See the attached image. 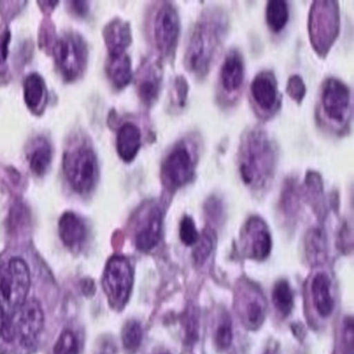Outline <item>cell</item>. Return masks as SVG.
Masks as SVG:
<instances>
[{"label": "cell", "mask_w": 354, "mask_h": 354, "mask_svg": "<svg viewBox=\"0 0 354 354\" xmlns=\"http://www.w3.org/2000/svg\"><path fill=\"white\" fill-rule=\"evenodd\" d=\"M123 347L129 353H136L140 348L143 339V329L139 322L131 319L124 325L122 329Z\"/></svg>", "instance_id": "obj_27"}, {"label": "cell", "mask_w": 354, "mask_h": 354, "mask_svg": "<svg viewBox=\"0 0 354 354\" xmlns=\"http://www.w3.org/2000/svg\"><path fill=\"white\" fill-rule=\"evenodd\" d=\"M241 243L248 257L255 260L266 259L272 248V239L267 223L257 216L248 219L242 230Z\"/></svg>", "instance_id": "obj_16"}, {"label": "cell", "mask_w": 354, "mask_h": 354, "mask_svg": "<svg viewBox=\"0 0 354 354\" xmlns=\"http://www.w3.org/2000/svg\"><path fill=\"white\" fill-rule=\"evenodd\" d=\"M103 39L109 57L124 55L133 42L130 24L120 18L112 20L103 28Z\"/></svg>", "instance_id": "obj_18"}, {"label": "cell", "mask_w": 354, "mask_h": 354, "mask_svg": "<svg viewBox=\"0 0 354 354\" xmlns=\"http://www.w3.org/2000/svg\"><path fill=\"white\" fill-rule=\"evenodd\" d=\"M216 232L213 229L205 228L203 230V234L198 236V241L196 243L195 250H194V259L196 263H203L207 259L209 255L213 250L214 244H216Z\"/></svg>", "instance_id": "obj_28"}, {"label": "cell", "mask_w": 354, "mask_h": 354, "mask_svg": "<svg viewBox=\"0 0 354 354\" xmlns=\"http://www.w3.org/2000/svg\"><path fill=\"white\" fill-rule=\"evenodd\" d=\"M206 212L211 218H221L222 213H223V205L221 200H218L216 196L209 198L205 205Z\"/></svg>", "instance_id": "obj_35"}, {"label": "cell", "mask_w": 354, "mask_h": 354, "mask_svg": "<svg viewBox=\"0 0 354 354\" xmlns=\"http://www.w3.org/2000/svg\"><path fill=\"white\" fill-rule=\"evenodd\" d=\"M53 354H79V343L71 330L61 333L54 346Z\"/></svg>", "instance_id": "obj_30"}, {"label": "cell", "mask_w": 354, "mask_h": 354, "mask_svg": "<svg viewBox=\"0 0 354 354\" xmlns=\"http://www.w3.org/2000/svg\"><path fill=\"white\" fill-rule=\"evenodd\" d=\"M53 161V147L45 137H38L28 154L30 169L37 177L45 175Z\"/></svg>", "instance_id": "obj_23"}, {"label": "cell", "mask_w": 354, "mask_h": 354, "mask_svg": "<svg viewBox=\"0 0 354 354\" xmlns=\"http://www.w3.org/2000/svg\"><path fill=\"white\" fill-rule=\"evenodd\" d=\"M250 93L255 112L263 120L272 118L280 110L281 94L273 71H263L253 77Z\"/></svg>", "instance_id": "obj_11"}, {"label": "cell", "mask_w": 354, "mask_h": 354, "mask_svg": "<svg viewBox=\"0 0 354 354\" xmlns=\"http://www.w3.org/2000/svg\"><path fill=\"white\" fill-rule=\"evenodd\" d=\"M198 232L196 231V224L191 216H183L180 224V239L186 245H195L198 239Z\"/></svg>", "instance_id": "obj_32"}, {"label": "cell", "mask_w": 354, "mask_h": 354, "mask_svg": "<svg viewBox=\"0 0 354 354\" xmlns=\"http://www.w3.org/2000/svg\"><path fill=\"white\" fill-rule=\"evenodd\" d=\"M136 245L140 252L153 250L161 239L162 212L158 204H145L137 216Z\"/></svg>", "instance_id": "obj_14"}, {"label": "cell", "mask_w": 354, "mask_h": 354, "mask_svg": "<svg viewBox=\"0 0 354 354\" xmlns=\"http://www.w3.org/2000/svg\"><path fill=\"white\" fill-rule=\"evenodd\" d=\"M98 354H118L115 343L110 338H106L100 346Z\"/></svg>", "instance_id": "obj_38"}, {"label": "cell", "mask_w": 354, "mask_h": 354, "mask_svg": "<svg viewBox=\"0 0 354 354\" xmlns=\"http://www.w3.org/2000/svg\"><path fill=\"white\" fill-rule=\"evenodd\" d=\"M142 146L140 128L134 123L126 122L120 127L116 136V151L124 162H131L136 158Z\"/></svg>", "instance_id": "obj_19"}, {"label": "cell", "mask_w": 354, "mask_h": 354, "mask_svg": "<svg viewBox=\"0 0 354 354\" xmlns=\"http://www.w3.org/2000/svg\"><path fill=\"white\" fill-rule=\"evenodd\" d=\"M58 227L62 241L66 247H79L86 239V225L72 212H66L61 216Z\"/></svg>", "instance_id": "obj_20"}, {"label": "cell", "mask_w": 354, "mask_h": 354, "mask_svg": "<svg viewBox=\"0 0 354 354\" xmlns=\"http://www.w3.org/2000/svg\"><path fill=\"white\" fill-rule=\"evenodd\" d=\"M232 337H234V335H232L231 319L229 317H224L221 322L219 323L216 335H214L216 347L221 351L228 350L231 347Z\"/></svg>", "instance_id": "obj_29"}, {"label": "cell", "mask_w": 354, "mask_h": 354, "mask_svg": "<svg viewBox=\"0 0 354 354\" xmlns=\"http://www.w3.org/2000/svg\"><path fill=\"white\" fill-rule=\"evenodd\" d=\"M106 72L113 86L116 89H123L133 79L130 57L127 54L118 57H109V60L106 64Z\"/></svg>", "instance_id": "obj_24"}, {"label": "cell", "mask_w": 354, "mask_h": 354, "mask_svg": "<svg viewBox=\"0 0 354 354\" xmlns=\"http://www.w3.org/2000/svg\"><path fill=\"white\" fill-rule=\"evenodd\" d=\"M157 354H170V353H169V351H162V353H159Z\"/></svg>", "instance_id": "obj_39"}, {"label": "cell", "mask_w": 354, "mask_h": 354, "mask_svg": "<svg viewBox=\"0 0 354 354\" xmlns=\"http://www.w3.org/2000/svg\"><path fill=\"white\" fill-rule=\"evenodd\" d=\"M69 8L75 15L79 17H86L89 12V2L87 1H69Z\"/></svg>", "instance_id": "obj_37"}, {"label": "cell", "mask_w": 354, "mask_h": 354, "mask_svg": "<svg viewBox=\"0 0 354 354\" xmlns=\"http://www.w3.org/2000/svg\"><path fill=\"white\" fill-rule=\"evenodd\" d=\"M313 302L320 317H329L333 313V299L330 293V280L327 274L319 273L313 279L311 286Z\"/></svg>", "instance_id": "obj_22"}, {"label": "cell", "mask_w": 354, "mask_h": 354, "mask_svg": "<svg viewBox=\"0 0 354 354\" xmlns=\"http://www.w3.org/2000/svg\"><path fill=\"white\" fill-rule=\"evenodd\" d=\"M200 151L201 140L196 134L182 139L171 147L161 167L162 182L165 188L175 191L193 180Z\"/></svg>", "instance_id": "obj_4"}, {"label": "cell", "mask_w": 354, "mask_h": 354, "mask_svg": "<svg viewBox=\"0 0 354 354\" xmlns=\"http://www.w3.org/2000/svg\"><path fill=\"white\" fill-rule=\"evenodd\" d=\"M230 28L228 15L222 8L208 7L196 20L185 51L186 69L196 79L208 76Z\"/></svg>", "instance_id": "obj_1"}, {"label": "cell", "mask_w": 354, "mask_h": 354, "mask_svg": "<svg viewBox=\"0 0 354 354\" xmlns=\"http://www.w3.org/2000/svg\"><path fill=\"white\" fill-rule=\"evenodd\" d=\"M24 100L26 105L33 113H43L48 102V90L41 75L32 73L26 77Z\"/></svg>", "instance_id": "obj_21"}, {"label": "cell", "mask_w": 354, "mask_h": 354, "mask_svg": "<svg viewBox=\"0 0 354 354\" xmlns=\"http://www.w3.org/2000/svg\"><path fill=\"white\" fill-rule=\"evenodd\" d=\"M44 312L36 299H28L14 317L15 337L24 348H30L37 341L44 328Z\"/></svg>", "instance_id": "obj_13"}, {"label": "cell", "mask_w": 354, "mask_h": 354, "mask_svg": "<svg viewBox=\"0 0 354 354\" xmlns=\"http://www.w3.org/2000/svg\"><path fill=\"white\" fill-rule=\"evenodd\" d=\"M344 345L346 354H353V319H346L344 325Z\"/></svg>", "instance_id": "obj_34"}, {"label": "cell", "mask_w": 354, "mask_h": 354, "mask_svg": "<svg viewBox=\"0 0 354 354\" xmlns=\"http://www.w3.org/2000/svg\"><path fill=\"white\" fill-rule=\"evenodd\" d=\"M133 286V270L130 261L123 257L110 258L103 272L102 286L110 306L120 310L130 299Z\"/></svg>", "instance_id": "obj_9"}, {"label": "cell", "mask_w": 354, "mask_h": 354, "mask_svg": "<svg viewBox=\"0 0 354 354\" xmlns=\"http://www.w3.org/2000/svg\"><path fill=\"white\" fill-rule=\"evenodd\" d=\"M310 43L320 58H326L340 32V9L337 1L317 0L310 8L307 21Z\"/></svg>", "instance_id": "obj_3"}, {"label": "cell", "mask_w": 354, "mask_h": 354, "mask_svg": "<svg viewBox=\"0 0 354 354\" xmlns=\"http://www.w3.org/2000/svg\"><path fill=\"white\" fill-rule=\"evenodd\" d=\"M162 82V66L158 59L145 61L136 79V89L141 102L151 107L158 100Z\"/></svg>", "instance_id": "obj_17"}, {"label": "cell", "mask_w": 354, "mask_h": 354, "mask_svg": "<svg viewBox=\"0 0 354 354\" xmlns=\"http://www.w3.org/2000/svg\"><path fill=\"white\" fill-rule=\"evenodd\" d=\"M30 286V270L21 258H12L0 267V307L10 319L27 301Z\"/></svg>", "instance_id": "obj_6"}, {"label": "cell", "mask_w": 354, "mask_h": 354, "mask_svg": "<svg viewBox=\"0 0 354 354\" xmlns=\"http://www.w3.org/2000/svg\"><path fill=\"white\" fill-rule=\"evenodd\" d=\"M307 88L304 80L299 75H292L286 84V93L297 104H301L306 97Z\"/></svg>", "instance_id": "obj_31"}, {"label": "cell", "mask_w": 354, "mask_h": 354, "mask_svg": "<svg viewBox=\"0 0 354 354\" xmlns=\"http://www.w3.org/2000/svg\"><path fill=\"white\" fill-rule=\"evenodd\" d=\"M266 304L262 293L250 283H243L236 295V307L243 324L249 330L262 326L266 317Z\"/></svg>", "instance_id": "obj_15"}, {"label": "cell", "mask_w": 354, "mask_h": 354, "mask_svg": "<svg viewBox=\"0 0 354 354\" xmlns=\"http://www.w3.org/2000/svg\"><path fill=\"white\" fill-rule=\"evenodd\" d=\"M56 66L64 81L74 82L84 74L88 61L86 43L76 32H66L53 46Z\"/></svg>", "instance_id": "obj_8"}, {"label": "cell", "mask_w": 354, "mask_h": 354, "mask_svg": "<svg viewBox=\"0 0 354 354\" xmlns=\"http://www.w3.org/2000/svg\"><path fill=\"white\" fill-rule=\"evenodd\" d=\"M151 37L155 48L162 57L175 53L179 42L180 20L179 12L170 2H162L151 18Z\"/></svg>", "instance_id": "obj_10"}, {"label": "cell", "mask_w": 354, "mask_h": 354, "mask_svg": "<svg viewBox=\"0 0 354 354\" xmlns=\"http://www.w3.org/2000/svg\"><path fill=\"white\" fill-rule=\"evenodd\" d=\"M239 169L243 183L252 190H265L272 180L278 149L268 131L253 127L245 131L239 147Z\"/></svg>", "instance_id": "obj_2"}, {"label": "cell", "mask_w": 354, "mask_h": 354, "mask_svg": "<svg viewBox=\"0 0 354 354\" xmlns=\"http://www.w3.org/2000/svg\"><path fill=\"white\" fill-rule=\"evenodd\" d=\"M188 92H189V86H188L185 77L183 76L176 77L174 82V97L178 107H185L186 102H187Z\"/></svg>", "instance_id": "obj_33"}, {"label": "cell", "mask_w": 354, "mask_h": 354, "mask_svg": "<svg viewBox=\"0 0 354 354\" xmlns=\"http://www.w3.org/2000/svg\"><path fill=\"white\" fill-rule=\"evenodd\" d=\"M266 354H275L273 353V351H268L267 353H266Z\"/></svg>", "instance_id": "obj_40"}, {"label": "cell", "mask_w": 354, "mask_h": 354, "mask_svg": "<svg viewBox=\"0 0 354 354\" xmlns=\"http://www.w3.org/2000/svg\"><path fill=\"white\" fill-rule=\"evenodd\" d=\"M63 169L72 189L86 195L94 189L98 178V164L94 149L87 141L74 144L64 151Z\"/></svg>", "instance_id": "obj_5"}, {"label": "cell", "mask_w": 354, "mask_h": 354, "mask_svg": "<svg viewBox=\"0 0 354 354\" xmlns=\"http://www.w3.org/2000/svg\"><path fill=\"white\" fill-rule=\"evenodd\" d=\"M11 41V33L6 30L0 36V64L6 61L8 54H9V44Z\"/></svg>", "instance_id": "obj_36"}, {"label": "cell", "mask_w": 354, "mask_h": 354, "mask_svg": "<svg viewBox=\"0 0 354 354\" xmlns=\"http://www.w3.org/2000/svg\"><path fill=\"white\" fill-rule=\"evenodd\" d=\"M272 299L276 309L283 317L290 314L294 306V297L288 281L281 280L276 283L273 288Z\"/></svg>", "instance_id": "obj_26"}, {"label": "cell", "mask_w": 354, "mask_h": 354, "mask_svg": "<svg viewBox=\"0 0 354 354\" xmlns=\"http://www.w3.org/2000/svg\"><path fill=\"white\" fill-rule=\"evenodd\" d=\"M245 67L244 58L236 48L230 49L219 71V90L225 102H234L244 85Z\"/></svg>", "instance_id": "obj_12"}, {"label": "cell", "mask_w": 354, "mask_h": 354, "mask_svg": "<svg viewBox=\"0 0 354 354\" xmlns=\"http://www.w3.org/2000/svg\"><path fill=\"white\" fill-rule=\"evenodd\" d=\"M288 3L283 0H270L266 8V21L270 32L279 35L289 21Z\"/></svg>", "instance_id": "obj_25"}, {"label": "cell", "mask_w": 354, "mask_h": 354, "mask_svg": "<svg viewBox=\"0 0 354 354\" xmlns=\"http://www.w3.org/2000/svg\"><path fill=\"white\" fill-rule=\"evenodd\" d=\"M319 112L323 122L335 131L347 130L353 112L350 87L337 77H327L320 89Z\"/></svg>", "instance_id": "obj_7"}]
</instances>
